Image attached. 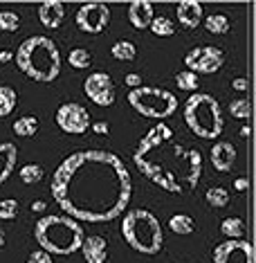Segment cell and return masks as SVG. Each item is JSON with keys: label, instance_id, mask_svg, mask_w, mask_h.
<instances>
[{"label": "cell", "instance_id": "cell-41", "mask_svg": "<svg viewBox=\"0 0 256 263\" xmlns=\"http://www.w3.org/2000/svg\"><path fill=\"white\" fill-rule=\"evenodd\" d=\"M249 133H252V128H249V126H243V128H241V135H243V137H247Z\"/></svg>", "mask_w": 256, "mask_h": 263}, {"label": "cell", "instance_id": "cell-9", "mask_svg": "<svg viewBox=\"0 0 256 263\" xmlns=\"http://www.w3.org/2000/svg\"><path fill=\"white\" fill-rule=\"evenodd\" d=\"M110 23V9L106 3L92 0V3L81 5L76 11V27L86 34H101L106 32Z\"/></svg>", "mask_w": 256, "mask_h": 263}, {"label": "cell", "instance_id": "cell-13", "mask_svg": "<svg viewBox=\"0 0 256 263\" xmlns=\"http://www.w3.org/2000/svg\"><path fill=\"white\" fill-rule=\"evenodd\" d=\"M81 254L86 263H106L108 259V241L104 236H86L81 243Z\"/></svg>", "mask_w": 256, "mask_h": 263}, {"label": "cell", "instance_id": "cell-10", "mask_svg": "<svg viewBox=\"0 0 256 263\" xmlns=\"http://www.w3.org/2000/svg\"><path fill=\"white\" fill-rule=\"evenodd\" d=\"M56 124L63 133L68 135H83L88 128H90V112L88 108H83L81 104H61L56 110Z\"/></svg>", "mask_w": 256, "mask_h": 263}, {"label": "cell", "instance_id": "cell-27", "mask_svg": "<svg viewBox=\"0 0 256 263\" xmlns=\"http://www.w3.org/2000/svg\"><path fill=\"white\" fill-rule=\"evenodd\" d=\"M148 29H151L155 36H173L175 34V23L171 18H166V16H155Z\"/></svg>", "mask_w": 256, "mask_h": 263}, {"label": "cell", "instance_id": "cell-5", "mask_svg": "<svg viewBox=\"0 0 256 263\" xmlns=\"http://www.w3.org/2000/svg\"><path fill=\"white\" fill-rule=\"evenodd\" d=\"M122 236L140 254H157L164 243V230L160 218L148 209H130L124 214Z\"/></svg>", "mask_w": 256, "mask_h": 263}, {"label": "cell", "instance_id": "cell-34", "mask_svg": "<svg viewBox=\"0 0 256 263\" xmlns=\"http://www.w3.org/2000/svg\"><path fill=\"white\" fill-rule=\"evenodd\" d=\"M90 128L94 130V133H99V135H108V133H110L108 122H92V124H90Z\"/></svg>", "mask_w": 256, "mask_h": 263}, {"label": "cell", "instance_id": "cell-31", "mask_svg": "<svg viewBox=\"0 0 256 263\" xmlns=\"http://www.w3.org/2000/svg\"><path fill=\"white\" fill-rule=\"evenodd\" d=\"M175 83L180 90H189V92H195L198 90V74L189 72V70H182V72L175 74Z\"/></svg>", "mask_w": 256, "mask_h": 263}, {"label": "cell", "instance_id": "cell-37", "mask_svg": "<svg viewBox=\"0 0 256 263\" xmlns=\"http://www.w3.org/2000/svg\"><path fill=\"white\" fill-rule=\"evenodd\" d=\"M249 187V180H247V178H238V180L234 182V189L236 191H245Z\"/></svg>", "mask_w": 256, "mask_h": 263}, {"label": "cell", "instance_id": "cell-40", "mask_svg": "<svg viewBox=\"0 0 256 263\" xmlns=\"http://www.w3.org/2000/svg\"><path fill=\"white\" fill-rule=\"evenodd\" d=\"M5 243H7V236H5V230H0V248H5Z\"/></svg>", "mask_w": 256, "mask_h": 263}, {"label": "cell", "instance_id": "cell-30", "mask_svg": "<svg viewBox=\"0 0 256 263\" xmlns=\"http://www.w3.org/2000/svg\"><path fill=\"white\" fill-rule=\"evenodd\" d=\"M21 27V18H18V14L16 11H9V9H5V11H0V32H16V29Z\"/></svg>", "mask_w": 256, "mask_h": 263}, {"label": "cell", "instance_id": "cell-22", "mask_svg": "<svg viewBox=\"0 0 256 263\" xmlns=\"http://www.w3.org/2000/svg\"><path fill=\"white\" fill-rule=\"evenodd\" d=\"M18 106V95L11 86H0V117L11 115V110Z\"/></svg>", "mask_w": 256, "mask_h": 263}, {"label": "cell", "instance_id": "cell-12", "mask_svg": "<svg viewBox=\"0 0 256 263\" xmlns=\"http://www.w3.org/2000/svg\"><path fill=\"white\" fill-rule=\"evenodd\" d=\"M213 263H254V245L245 238L238 241L225 238L213 248Z\"/></svg>", "mask_w": 256, "mask_h": 263}, {"label": "cell", "instance_id": "cell-4", "mask_svg": "<svg viewBox=\"0 0 256 263\" xmlns=\"http://www.w3.org/2000/svg\"><path fill=\"white\" fill-rule=\"evenodd\" d=\"M34 238H36L38 248L47 254H74L81 250V243L86 234H83L81 223L74 218L65 216V214H52V216H43L34 225Z\"/></svg>", "mask_w": 256, "mask_h": 263}, {"label": "cell", "instance_id": "cell-28", "mask_svg": "<svg viewBox=\"0 0 256 263\" xmlns=\"http://www.w3.org/2000/svg\"><path fill=\"white\" fill-rule=\"evenodd\" d=\"M43 166H38V164H25L23 169L18 171V178L25 184H38L41 180H43Z\"/></svg>", "mask_w": 256, "mask_h": 263}, {"label": "cell", "instance_id": "cell-17", "mask_svg": "<svg viewBox=\"0 0 256 263\" xmlns=\"http://www.w3.org/2000/svg\"><path fill=\"white\" fill-rule=\"evenodd\" d=\"M175 11L178 23L187 29H195L202 23V3H198V0H180Z\"/></svg>", "mask_w": 256, "mask_h": 263}, {"label": "cell", "instance_id": "cell-38", "mask_svg": "<svg viewBox=\"0 0 256 263\" xmlns=\"http://www.w3.org/2000/svg\"><path fill=\"white\" fill-rule=\"evenodd\" d=\"M14 59V52L11 50H0V63H9Z\"/></svg>", "mask_w": 256, "mask_h": 263}, {"label": "cell", "instance_id": "cell-24", "mask_svg": "<svg viewBox=\"0 0 256 263\" xmlns=\"http://www.w3.org/2000/svg\"><path fill=\"white\" fill-rule=\"evenodd\" d=\"M68 63H70V68H74V70H86V68H90L92 57L86 47H74L68 54Z\"/></svg>", "mask_w": 256, "mask_h": 263}, {"label": "cell", "instance_id": "cell-6", "mask_svg": "<svg viewBox=\"0 0 256 263\" xmlns=\"http://www.w3.org/2000/svg\"><path fill=\"white\" fill-rule=\"evenodd\" d=\"M184 122L189 130L200 140H216L225 128L223 108L207 92H193L184 101Z\"/></svg>", "mask_w": 256, "mask_h": 263}, {"label": "cell", "instance_id": "cell-35", "mask_svg": "<svg viewBox=\"0 0 256 263\" xmlns=\"http://www.w3.org/2000/svg\"><path fill=\"white\" fill-rule=\"evenodd\" d=\"M124 83H126V86H133L130 90H135V88H140V86H142V77H140V74H135V72H130V74H126Z\"/></svg>", "mask_w": 256, "mask_h": 263}, {"label": "cell", "instance_id": "cell-29", "mask_svg": "<svg viewBox=\"0 0 256 263\" xmlns=\"http://www.w3.org/2000/svg\"><path fill=\"white\" fill-rule=\"evenodd\" d=\"M229 112H231V117H236V119H249L252 117V104H249V99H245V97H238L229 104Z\"/></svg>", "mask_w": 256, "mask_h": 263}, {"label": "cell", "instance_id": "cell-36", "mask_svg": "<svg viewBox=\"0 0 256 263\" xmlns=\"http://www.w3.org/2000/svg\"><path fill=\"white\" fill-rule=\"evenodd\" d=\"M231 88H234V90H238V92H245L247 88H249V81L245 79V77H238V79L231 81Z\"/></svg>", "mask_w": 256, "mask_h": 263}, {"label": "cell", "instance_id": "cell-19", "mask_svg": "<svg viewBox=\"0 0 256 263\" xmlns=\"http://www.w3.org/2000/svg\"><path fill=\"white\" fill-rule=\"evenodd\" d=\"M220 232H223V236L227 238V241H238V238H243V234H245V220L238 216L225 218L223 223H220Z\"/></svg>", "mask_w": 256, "mask_h": 263}, {"label": "cell", "instance_id": "cell-3", "mask_svg": "<svg viewBox=\"0 0 256 263\" xmlns=\"http://www.w3.org/2000/svg\"><path fill=\"white\" fill-rule=\"evenodd\" d=\"M16 65L32 81L50 83L61 74V52L47 36H29L16 50Z\"/></svg>", "mask_w": 256, "mask_h": 263}, {"label": "cell", "instance_id": "cell-26", "mask_svg": "<svg viewBox=\"0 0 256 263\" xmlns=\"http://www.w3.org/2000/svg\"><path fill=\"white\" fill-rule=\"evenodd\" d=\"M205 200H207V205L209 207H227V202H229V191L225 189V187H211V189H207V194H205Z\"/></svg>", "mask_w": 256, "mask_h": 263}, {"label": "cell", "instance_id": "cell-8", "mask_svg": "<svg viewBox=\"0 0 256 263\" xmlns=\"http://www.w3.org/2000/svg\"><path fill=\"white\" fill-rule=\"evenodd\" d=\"M223 63H225V52L216 45L193 47L184 57V65L193 74H213L223 68Z\"/></svg>", "mask_w": 256, "mask_h": 263}, {"label": "cell", "instance_id": "cell-39", "mask_svg": "<svg viewBox=\"0 0 256 263\" xmlns=\"http://www.w3.org/2000/svg\"><path fill=\"white\" fill-rule=\"evenodd\" d=\"M45 207H47V205H45L43 200H34V202H32V212H43Z\"/></svg>", "mask_w": 256, "mask_h": 263}, {"label": "cell", "instance_id": "cell-18", "mask_svg": "<svg viewBox=\"0 0 256 263\" xmlns=\"http://www.w3.org/2000/svg\"><path fill=\"white\" fill-rule=\"evenodd\" d=\"M16 160H18V148H16V144L3 142V144H0V184L9 180V176L16 169Z\"/></svg>", "mask_w": 256, "mask_h": 263}, {"label": "cell", "instance_id": "cell-11", "mask_svg": "<svg viewBox=\"0 0 256 263\" xmlns=\"http://www.w3.org/2000/svg\"><path fill=\"white\" fill-rule=\"evenodd\" d=\"M83 92H86V97L90 99L92 104L104 106V108L115 104V81L106 72L88 74V79L83 81Z\"/></svg>", "mask_w": 256, "mask_h": 263}, {"label": "cell", "instance_id": "cell-20", "mask_svg": "<svg viewBox=\"0 0 256 263\" xmlns=\"http://www.w3.org/2000/svg\"><path fill=\"white\" fill-rule=\"evenodd\" d=\"M11 128L18 137H34L38 133V119L34 115H23L21 119H16Z\"/></svg>", "mask_w": 256, "mask_h": 263}, {"label": "cell", "instance_id": "cell-16", "mask_svg": "<svg viewBox=\"0 0 256 263\" xmlns=\"http://www.w3.org/2000/svg\"><path fill=\"white\" fill-rule=\"evenodd\" d=\"M38 18L47 29H58L65 18V5L61 0H45L38 7Z\"/></svg>", "mask_w": 256, "mask_h": 263}, {"label": "cell", "instance_id": "cell-2", "mask_svg": "<svg viewBox=\"0 0 256 263\" xmlns=\"http://www.w3.org/2000/svg\"><path fill=\"white\" fill-rule=\"evenodd\" d=\"M133 162L146 180L169 194H187L198 187L202 176V155L175 140L164 122H157L135 146Z\"/></svg>", "mask_w": 256, "mask_h": 263}, {"label": "cell", "instance_id": "cell-21", "mask_svg": "<svg viewBox=\"0 0 256 263\" xmlns=\"http://www.w3.org/2000/svg\"><path fill=\"white\" fill-rule=\"evenodd\" d=\"M169 230L173 232V234L187 236L195 230V223H193L191 216H187V214H175V216L169 218Z\"/></svg>", "mask_w": 256, "mask_h": 263}, {"label": "cell", "instance_id": "cell-7", "mask_svg": "<svg viewBox=\"0 0 256 263\" xmlns=\"http://www.w3.org/2000/svg\"><path fill=\"white\" fill-rule=\"evenodd\" d=\"M128 104L135 112L148 119H166L178 110V97L166 88L140 86L128 92Z\"/></svg>", "mask_w": 256, "mask_h": 263}, {"label": "cell", "instance_id": "cell-32", "mask_svg": "<svg viewBox=\"0 0 256 263\" xmlns=\"http://www.w3.org/2000/svg\"><path fill=\"white\" fill-rule=\"evenodd\" d=\"M18 212H21L18 200H14V198H5V200H0V218H3V220L16 218V216H18Z\"/></svg>", "mask_w": 256, "mask_h": 263}, {"label": "cell", "instance_id": "cell-14", "mask_svg": "<svg viewBox=\"0 0 256 263\" xmlns=\"http://www.w3.org/2000/svg\"><path fill=\"white\" fill-rule=\"evenodd\" d=\"M153 18H155V11H153V3L148 0H133L128 5V21L133 27L137 29H148Z\"/></svg>", "mask_w": 256, "mask_h": 263}, {"label": "cell", "instance_id": "cell-1", "mask_svg": "<svg viewBox=\"0 0 256 263\" xmlns=\"http://www.w3.org/2000/svg\"><path fill=\"white\" fill-rule=\"evenodd\" d=\"M50 191L65 216L76 223H108L126 212L133 180L110 151H76L56 166Z\"/></svg>", "mask_w": 256, "mask_h": 263}, {"label": "cell", "instance_id": "cell-33", "mask_svg": "<svg viewBox=\"0 0 256 263\" xmlns=\"http://www.w3.org/2000/svg\"><path fill=\"white\" fill-rule=\"evenodd\" d=\"M27 263H52V256L43 252V250H34V252L27 256Z\"/></svg>", "mask_w": 256, "mask_h": 263}, {"label": "cell", "instance_id": "cell-23", "mask_svg": "<svg viewBox=\"0 0 256 263\" xmlns=\"http://www.w3.org/2000/svg\"><path fill=\"white\" fill-rule=\"evenodd\" d=\"M110 54L117 59V61H135L137 57V47L130 41H117L115 45L110 47Z\"/></svg>", "mask_w": 256, "mask_h": 263}, {"label": "cell", "instance_id": "cell-15", "mask_svg": "<svg viewBox=\"0 0 256 263\" xmlns=\"http://www.w3.org/2000/svg\"><path fill=\"white\" fill-rule=\"evenodd\" d=\"M211 164L220 173L231 171V166L236 164V146L231 142H216L211 146Z\"/></svg>", "mask_w": 256, "mask_h": 263}, {"label": "cell", "instance_id": "cell-25", "mask_svg": "<svg viewBox=\"0 0 256 263\" xmlns=\"http://www.w3.org/2000/svg\"><path fill=\"white\" fill-rule=\"evenodd\" d=\"M205 29L209 34H225L229 32V18L225 14H209L205 18Z\"/></svg>", "mask_w": 256, "mask_h": 263}]
</instances>
